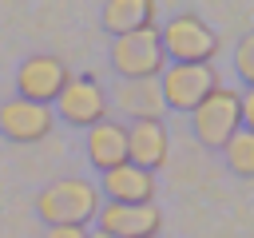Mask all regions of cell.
Listing matches in <instances>:
<instances>
[{
  "label": "cell",
  "mask_w": 254,
  "mask_h": 238,
  "mask_svg": "<svg viewBox=\"0 0 254 238\" xmlns=\"http://www.w3.org/2000/svg\"><path fill=\"white\" fill-rule=\"evenodd\" d=\"M67 79H71V71H67V63L60 60V56H52V52H36V56H28L24 63H20V71H16V91H20V99H32V103H56V95L67 87Z\"/></svg>",
  "instance_id": "8992f818"
},
{
  "label": "cell",
  "mask_w": 254,
  "mask_h": 238,
  "mask_svg": "<svg viewBox=\"0 0 254 238\" xmlns=\"http://www.w3.org/2000/svg\"><path fill=\"white\" fill-rule=\"evenodd\" d=\"M87 159L95 171H111L119 163H127V127L115 119H99L87 127Z\"/></svg>",
  "instance_id": "4fadbf2b"
},
{
  "label": "cell",
  "mask_w": 254,
  "mask_h": 238,
  "mask_svg": "<svg viewBox=\"0 0 254 238\" xmlns=\"http://www.w3.org/2000/svg\"><path fill=\"white\" fill-rule=\"evenodd\" d=\"M87 238H111V234H107V230H99V226H95V230H87Z\"/></svg>",
  "instance_id": "ac0fdd59"
},
{
  "label": "cell",
  "mask_w": 254,
  "mask_h": 238,
  "mask_svg": "<svg viewBox=\"0 0 254 238\" xmlns=\"http://www.w3.org/2000/svg\"><path fill=\"white\" fill-rule=\"evenodd\" d=\"M234 67L242 83H254V36H242L234 48Z\"/></svg>",
  "instance_id": "2e32d148"
},
{
  "label": "cell",
  "mask_w": 254,
  "mask_h": 238,
  "mask_svg": "<svg viewBox=\"0 0 254 238\" xmlns=\"http://www.w3.org/2000/svg\"><path fill=\"white\" fill-rule=\"evenodd\" d=\"M222 159H226V167H230L238 178H254V131H250V127L234 131V135L226 139V147H222Z\"/></svg>",
  "instance_id": "9a60e30c"
},
{
  "label": "cell",
  "mask_w": 254,
  "mask_h": 238,
  "mask_svg": "<svg viewBox=\"0 0 254 238\" xmlns=\"http://www.w3.org/2000/svg\"><path fill=\"white\" fill-rule=\"evenodd\" d=\"M111 67L119 79H159V71L167 67V52L159 40V24L115 36L111 44Z\"/></svg>",
  "instance_id": "277c9868"
},
{
  "label": "cell",
  "mask_w": 254,
  "mask_h": 238,
  "mask_svg": "<svg viewBox=\"0 0 254 238\" xmlns=\"http://www.w3.org/2000/svg\"><path fill=\"white\" fill-rule=\"evenodd\" d=\"M103 194L91 178H56L36 194V210L48 226H87L95 222Z\"/></svg>",
  "instance_id": "6da1fadb"
},
{
  "label": "cell",
  "mask_w": 254,
  "mask_h": 238,
  "mask_svg": "<svg viewBox=\"0 0 254 238\" xmlns=\"http://www.w3.org/2000/svg\"><path fill=\"white\" fill-rule=\"evenodd\" d=\"M52 115H64V123H71V127H91V123L107 119V91L95 79H67V87L56 95Z\"/></svg>",
  "instance_id": "9c48e42d"
},
{
  "label": "cell",
  "mask_w": 254,
  "mask_h": 238,
  "mask_svg": "<svg viewBox=\"0 0 254 238\" xmlns=\"http://www.w3.org/2000/svg\"><path fill=\"white\" fill-rule=\"evenodd\" d=\"M218 71L214 63H167L159 71V91H163V103L171 111H194L214 87H218Z\"/></svg>",
  "instance_id": "5b68a950"
},
{
  "label": "cell",
  "mask_w": 254,
  "mask_h": 238,
  "mask_svg": "<svg viewBox=\"0 0 254 238\" xmlns=\"http://www.w3.org/2000/svg\"><path fill=\"white\" fill-rule=\"evenodd\" d=\"M99 194L107 202H155V171H143L135 163H119L111 171H103L99 178Z\"/></svg>",
  "instance_id": "7c38bea8"
},
{
  "label": "cell",
  "mask_w": 254,
  "mask_h": 238,
  "mask_svg": "<svg viewBox=\"0 0 254 238\" xmlns=\"http://www.w3.org/2000/svg\"><path fill=\"white\" fill-rule=\"evenodd\" d=\"M44 238H87V230L83 226H48Z\"/></svg>",
  "instance_id": "e0dca14e"
},
{
  "label": "cell",
  "mask_w": 254,
  "mask_h": 238,
  "mask_svg": "<svg viewBox=\"0 0 254 238\" xmlns=\"http://www.w3.org/2000/svg\"><path fill=\"white\" fill-rule=\"evenodd\" d=\"M159 40H163L167 63H214V56H218V32L194 12L171 16L163 24Z\"/></svg>",
  "instance_id": "3957f363"
},
{
  "label": "cell",
  "mask_w": 254,
  "mask_h": 238,
  "mask_svg": "<svg viewBox=\"0 0 254 238\" xmlns=\"http://www.w3.org/2000/svg\"><path fill=\"white\" fill-rule=\"evenodd\" d=\"M95 226L107 230L111 238H159L163 230V210L155 202H99Z\"/></svg>",
  "instance_id": "52a82bcc"
},
{
  "label": "cell",
  "mask_w": 254,
  "mask_h": 238,
  "mask_svg": "<svg viewBox=\"0 0 254 238\" xmlns=\"http://www.w3.org/2000/svg\"><path fill=\"white\" fill-rule=\"evenodd\" d=\"M56 127V115L48 103H32V99H8L0 107V135L12 143H40L48 139Z\"/></svg>",
  "instance_id": "ba28073f"
},
{
  "label": "cell",
  "mask_w": 254,
  "mask_h": 238,
  "mask_svg": "<svg viewBox=\"0 0 254 238\" xmlns=\"http://www.w3.org/2000/svg\"><path fill=\"white\" fill-rule=\"evenodd\" d=\"M190 131H194V139H198L202 147L222 151L226 139H230L234 131H242V91L218 83V87L190 111Z\"/></svg>",
  "instance_id": "7a4b0ae2"
},
{
  "label": "cell",
  "mask_w": 254,
  "mask_h": 238,
  "mask_svg": "<svg viewBox=\"0 0 254 238\" xmlns=\"http://www.w3.org/2000/svg\"><path fill=\"white\" fill-rule=\"evenodd\" d=\"M155 24V0H107L103 4V28L111 36H127Z\"/></svg>",
  "instance_id": "5bb4252c"
},
{
  "label": "cell",
  "mask_w": 254,
  "mask_h": 238,
  "mask_svg": "<svg viewBox=\"0 0 254 238\" xmlns=\"http://www.w3.org/2000/svg\"><path fill=\"white\" fill-rule=\"evenodd\" d=\"M171 155V135L163 127V119H135L127 127V163L143 167V171H159Z\"/></svg>",
  "instance_id": "8fae6325"
},
{
  "label": "cell",
  "mask_w": 254,
  "mask_h": 238,
  "mask_svg": "<svg viewBox=\"0 0 254 238\" xmlns=\"http://www.w3.org/2000/svg\"><path fill=\"white\" fill-rule=\"evenodd\" d=\"M107 107H115L131 123L135 119H163V111H167L159 79H119L107 95Z\"/></svg>",
  "instance_id": "30bf717a"
}]
</instances>
